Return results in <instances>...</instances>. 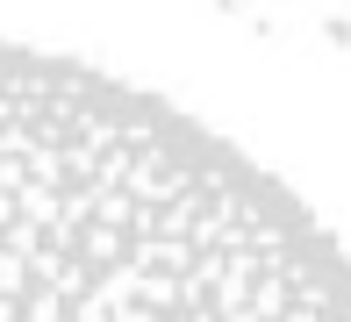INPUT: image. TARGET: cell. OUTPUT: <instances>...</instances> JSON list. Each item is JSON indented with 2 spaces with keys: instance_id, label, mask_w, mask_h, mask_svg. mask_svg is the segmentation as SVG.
Here are the masks:
<instances>
[{
  "instance_id": "1",
  "label": "cell",
  "mask_w": 351,
  "mask_h": 322,
  "mask_svg": "<svg viewBox=\"0 0 351 322\" xmlns=\"http://www.w3.org/2000/svg\"><path fill=\"white\" fill-rule=\"evenodd\" d=\"M0 322H351V251L180 101L0 36Z\"/></svg>"
}]
</instances>
